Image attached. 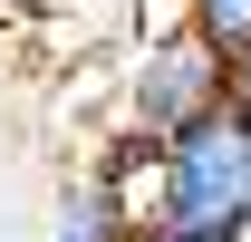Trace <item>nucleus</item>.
Returning <instances> with one entry per match:
<instances>
[{
  "label": "nucleus",
  "mask_w": 251,
  "mask_h": 242,
  "mask_svg": "<svg viewBox=\"0 0 251 242\" xmlns=\"http://www.w3.org/2000/svg\"><path fill=\"white\" fill-rule=\"evenodd\" d=\"M155 233L145 242H251V117L222 107L155 155Z\"/></svg>",
  "instance_id": "1"
},
{
  "label": "nucleus",
  "mask_w": 251,
  "mask_h": 242,
  "mask_svg": "<svg viewBox=\"0 0 251 242\" xmlns=\"http://www.w3.org/2000/svg\"><path fill=\"white\" fill-rule=\"evenodd\" d=\"M222 107H232V59H222L193 20L135 39V59H126V97H116V136H135V146L164 155L174 136H193V126L222 117Z\"/></svg>",
  "instance_id": "2"
},
{
  "label": "nucleus",
  "mask_w": 251,
  "mask_h": 242,
  "mask_svg": "<svg viewBox=\"0 0 251 242\" xmlns=\"http://www.w3.org/2000/svg\"><path fill=\"white\" fill-rule=\"evenodd\" d=\"M49 242H145L135 223H126V204L106 194L97 175H68V194H58V223H49Z\"/></svg>",
  "instance_id": "3"
},
{
  "label": "nucleus",
  "mask_w": 251,
  "mask_h": 242,
  "mask_svg": "<svg viewBox=\"0 0 251 242\" xmlns=\"http://www.w3.org/2000/svg\"><path fill=\"white\" fill-rule=\"evenodd\" d=\"M184 20L213 39L222 59H251V0H184Z\"/></svg>",
  "instance_id": "4"
},
{
  "label": "nucleus",
  "mask_w": 251,
  "mask_h": 242,
  "mask_svg": "<svg viewBox=\"0 0 251 242\" xmlns=\"http://www.w3.org/2000/svg\"><path fill=\"white\" fill-rule=\"evenodd\" d=\"M232 107L251 117V59H232Z\"/></svg>",
  "instance_id": "5"
}]
</instances>
